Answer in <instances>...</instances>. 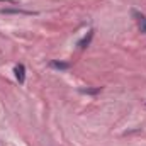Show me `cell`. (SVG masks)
<instances>
[{
  "instance_id": "cell-7",
  "label": "cell",
  "mask_w": 146,
  "mask_h": 146,
  "mask_svg": "<svg viewBox=\"0 0 146 146\" xmlns=\"http://www.w3.org/2000/svg\"><path fill=\"white\" fill-rule=\"evenodd\" d=\"M0 2H10V3H14V2H12V0H0Z\"/></svg>"
},
{
  "instance_id": "cell-5",
  "label": "cell",
  "mask_w": 146,
  "mask_h": 146,
  "mask_svg": "<svg viewBox=\"0 0 146 146\" xmlns=\"http://www.w3.org/2000/svg\"><path fill=\"white\" fill-rule=\"evenodd\" d=\"M53 68H58V70H68L70 68V65L68 63H63V61H51L49 63Z\"/></svg>"
},
{
  "instance_id": "cell-2",
  "label": "cell",
  "mask_w": 146,
  "mask_h": 146,
  "mask_svg": "<svg viewBox=\"0 0 146 146\" xmlns=\"http://www.w3.org/2000/svg\"><path fill=\"white\" fill-rule=\"evenodd\" d=\"M133 15L136 17V21H138V26H139L141 33H145V34H146V17L143 15V14L136 12V10H133Z\"/></svg>"
},
{
  "instance_id": "cell-6",
  "label": "cell",
  "mask_w": 146,
  "mask_h": 146,
  "mask_svg": "<svg viewBox=\"0 0 146 146\" xmlns=\"http://www.w3.org/2000/svg\"><path fill=\"white\" fill-rule=\"evenodd\" d=\"M100 92V88H82V94H97Z\"/></svg>"
},
{
  "instance_id": "cell-1",
  "label": "cell",
  "mask_w": 146,
  "mask_h": 146,
  "mask_svg": "<svg viewBox=\"0 0 146 146\" xmlns=\"http://www.w3.org/2000/svg\"><path fill=\"white\" fill-rule=\"evenodd\" d=\"M14 73H15V78L19 80V83H24L26 82V66L24 65H15V68H14Z\"/></svg>"
},
{
  "instance_id": "cell-4",
  "label": "cell",
  "mask_w": 146,
  "mask_h": 146,
  "mask_svg": "<svg viewBox=\"0 0 146 146\" xmlns=\"http://www.w3.org/2000/svg\"><path fill=\"white\" fill-rule=\"evenodd\" d=\"M92 37H94V31H88V34H87V36L83 37V39H82L80 42H78V46H80V48H87V46L90 44Z\"/></svg>"
},
{
  "instance_id": "cell-3",
  "label": "cell",
  "mask_w": 146,
  "mask_h": 146,
  "mask_svg": "<svg viewBox=\"0 0 146 146\" xmlns=\"http://www.w3.org/2000/svg\"><path fill=\"white\" fill-rule=\"evenodd\" d=\"M0 12H2V14H22V15H33V14H34V12L22 10V9H2Z\"/></svg>"
}]
</instances>
